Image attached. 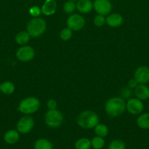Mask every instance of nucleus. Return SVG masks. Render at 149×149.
<instances>
[{"label": "nucleus", "mask_w": 149, "mask_h": 149, "mask_svg": "<svg viewBox=\"0 0 149 149\" xmlns=\"http://www.w3.org/2000/svg\"><path fill=\"white\" fill-rule=\"evenodd\" d=\"M126 109V103L122 97H112L105 103V111L109 116L117 117Z\"/></svg>", "instance_id": "nucleus-1"}, {"label": "nucleus", "mask_w": 149, "mask_h": 149, "mask_svg": "<svg viewBox=\"0 0 149 149\" xmlns=\"http://www.w3.org/2000/svg\"><path fill=\"white\" fill-rule=\"evenodd\" d=\"M99 117L95 112L92 111H84L77 117V123L83 129L94 128L99 124Z\"/></svg>", "instance_id": "nucleus-2"}, {"label": "nucleus", "mask_w": 149, "mask_h": 149, "mask_svg": "<svg viewBox=\"0 0 149 149\" xmlns=\"http://www.w3.org/2000/svg\"><path fill=\"white\" fill-rule=\"evenodd\" d=\"M27 32L32 37L41 36L46 30V23L42 18L39 17L31 19L27 24Z\"/></svg>", "instance_id": "nucleus-3"}, {"label": "nucleus", "mask_w": 149, "mask_h": 149, "mask_svg": "<svg viewBox=\"0 0 149 149\" xmlns=\"http://www.w3.org/2000/svg\"><path fill=\"white\" fill-rule=\"evenodd\" d=\"M40 103L37 97H29L23 99L18 106L19 111L23 114H32L39 109Z\"/></svg>", "instance_id": "nucleus-4"}, {"label": "nucleus", "mask_w": 149, "mask_h": 149, "mask_svg": "<svg viewBox=\"0 0 149 149\" xmlns=\"http://www.w3.org/2000/svg\"><path fill=\"white\" fill-rule=\"evenodd\" d=\"M64 117L63 115L59 111L56 109L48 110L45 114V124L49 127L57 128L59 127L63 123Z\"/></svg>", "instance_id": "nucleus-5"}, {"label": "nucleus", "mask_w": 149, "mask_h": 149, "mask_svg": "<svg viewBox=\"0 0 149 149\" xmlns=\"http://www.w3.org/2000/svg\"><path fill=\"white\" fill-rule=\"evenodd\" d=\"M34 122V119L30 116H24L20 119L17 123V130L21 134H27L33 128Z\"/></svg>", "instance_id": "nucleus-6"}, {"label": "nucleus", "mask_w": 149, "mask_h": 149, "mask_svg": "<svg viewBox=\"0 0 149 149\" xmlns=\"http://www.w3.org/2000/svg\"><path fill=\"white\" fill-rule=\"evenodd\" d=\"M67 25L72 31H79L84 27L85 19L80 15L73 14L67 18Z\"/></svg>", "instance_id": "nucleus-7"}, {"label": "nucleus", "mask_w": 149, "mask_h": 149, "mask_svg": "<svg viewBox=\"0 0 149 149\" xmlns=\"http://www.w3.org/2000/svg\"><path fill=\"white\" fill-rule=\"evenodd\" d=\"M126 109L132 115H138L143 112L144 105L141 100L138 98H129L126 103Z\"/></svg>", "instance_id": "nucleus-8"}, {"label": "nucleus", "mask_w": 149, "mask_h": 149, "mask_svg": "<svg viewBox=\"0 0 149 149\" xmlns=\"http://www.w3.org/2000/svg\"><path fill=\"white\" fill-rule=\"evenodd\" d=\"M35 55L34 49L30 46H23L16 52V57L22 62H28L32 61Z\"/></svg>", "instance_id": "nucleus-9"}, {"label": "nucleus", "mask_w": 149, "mask_h": 149, "mask_svg": "<svg viewBox=\"0 0 149 149\" xmlns=\"http://www.w3.org/2000/svg\"><path fill=\"white\" fill-rule=\"evenodd\" d=\"M93 7L98 14L104 16L109 14L112 10V4L109 0H95Z\"/></svg>", "instance_id": "nucleus-10"}, {"label": "nucleus", "mask_w": 149, "mask_h": 149, "mask_svg": "<svg viewBox=\"0 0 149 149\" xmlns=\"http://www.w3.org/2000/svg\"><path fill=\"white\" fill-rule=\"evenodd\" d=\"M134 79L139 84H145L149 82V68L148 66H140L134 72Z\"/></svg>", "instance_id": "nucleus-11"}, {"label": "nucleus", "mask_w": 149, "mask_h": 149, "mask_svg": "<svg viewBox=\"0 0 149 149\" xmlns=\"http://www.w3.org/2000/svg\"><path fill=\"white\" fill-rule=\"evenodd\" d=\"M56 7L57 4L56 0H45L41 8V12L45 15H52L56 13Z\"/></svg>", "instance_id": "nucleus-12"}, {"label": "nucleus", "mask_w": 149, "mask_h": 149, "mask_svg": "<svg viewBox=\"0 0 149 149\" xmlns=\"http://www.w3.org/2000/svg\"><path fill=\"white\" fill-rule=\"evenodd\" d=\"M134 95L140 100H148L149 98V87L145 84H139L134 88Z\"/></svg>", "instance_id": "nucleus-13"}, {"label": "nucleus", "mask_w": 149, "mask_h": 149, "mask_svg": "<svg viewBox=\"0 0 149 149\" xmlns=\"http://www.w3.org/2000/svg\"><path fill=\"white\" fill-rule=\"evenodd\" d=\"M106 23L110 27H119L123 23V17L118 13H113L107 17L105 19Z\"/></svg>", "instance_id": "nucleus-14"}, {"label": "nucleus", "mask_w": 149, "mask_h": 149, "mask_svg": "<svg viewBox=\"0 0 149 149\" xmlns=\"http://www.w3.org/2000/svg\"><path fill=\"white\" fill-rule=\"evenodd\" d=\"M20 138L19 132L18 130H10L7 131L4 135V141L6 143L13 145L18 141Z\"/></svg>", "instance_id": "nucleus-15"}, {"label": "nucleus", "mask_w": 149, "mask_h": 149, "mask_svg": "<svg viewBox=\"0 0 149 149\" xmlns=\"http://www.w3.org/2000/svg\"><path fill=\"white\" fill-rule=\"evenodd\" d=\"M76 8L81 13H89L93 8V4L91 0H77Z\"/></svg>", "instance_id": "nucleus-16"}, {"label": "nucleus", "mask_w": 149, "mask_h": 149, "mask_svg": "<svg viewBox=\"0 0 149 149\" xmlns=\"http://www.w3.org/2000/svg\"><path fill=\"white\" fill-rule=\"evenodd\" d=\"M137 125L140 129H149V113H144L140 114L137 119Z\"/></svg>", "instance_id": "nucleus-17"}, {"label": "nucleus", "mask_w": 149, "mask_h": 149, "mask_svg": "<svg viewBox=\"0 0 149 149\" xmlns=\"http://www.w3.org/2000/svg\"><path fill=\"white\" fill-rule=\"evenodd\" d=\"M34 149H53V144L45 138H39L35 141Z\"/></svg>", "instance_id": "nucleus-18"}, {"label": "nucleus", "mask_w": 149, "mask_h": 149, "mask_svg": "<svg viewBox=\"0 0 149 149\" xmlns=\"http://www.w3.org/2000/svg\"><path fill=\"white\" fill-rule=\"evenodd\" d=\"M30 35L27 31H20L15 36L16 43L20 45H24L29 42Z\"/></svg>", "instance_id": "nucleus-19"}, {"label": "nucleus", "mask_w": 149, "mask_h": 149, "mask_svg": "<svg viewBox=\"0 0 149 149\" xmlns=\"http://www.w3.org/2000/svg\"><path fill=\"white\" fill-rule=\"evenodd\" d=\"M91 148V140L86 138H80L76 141L75 144H74L75 149H90Z\"/></svg>", "instance_id": "nucleus-20"}, {"label": "nucleus", "mask_w": 149, "mask_h": 149, "mask_svg": "<svg viewBox=\"0 0 149 149\" xmlns=\"http://www.w3.org/2000/svg\"><path fill=\"white\" fill-rule=\"evenodd\" d=\"M0 90L1 93L5 95L13 94L15 91V85L11 81H4L1 84Z\"/></svg>", "instance_id": "nucleus-21"}, {"label": "nucleus", "mask_w": 149, "mask_h": 149, "mask_svg": "<svg viewBox=\"0 0 149 149\" xmlns=\"http://www.w3.org/2000/svg\"><path fill=\"white\" fill-rule=\"evenodd\" d=\"M94 132L96 136L105 138V137H106L108 135L109 130H108V127L105 125H103V124H98L94 127Z\"/></svg>", "instance_id": "nucleus-22"}, {"label": "nucleus", "mask_w": 149, "mask_h": 149, "mask_svg": "<svg viewBox=\"0 0 149 149\" xmlns=\"http://www.w3.org/2000/svg\"><path fill=\"white\" fill-rule=\"evenodd\" d=\"M91 147L93 149H102L105 146V142L104 138L96 136L91 140Z\"/></svg>", "instance_id": "nucleus-23"}, {"label": "nucleus", "mask_w": 149, "mask_h": 149, "mask_svg": "<svg viewBox=\"0 0 149 149\" xmlns=\"http://www.w3.org/2000/svg\"><path fill=\"white\" fill-rule=\"evenodd\" d=\"M108 149H126V144L121 140H113L108 146Z\"/></svg>", "instance_id": "nucleus-24"}, {"label": "nucleus", "mask_w": 149, "mask_h": 149, "mask_svg": "<svg viewBox=\"0 0 149 149\" xmlns=\"http://www.w3.org/2000/svg\"><path fill=\"white\" fill-rule=\"evenodd\" d=\"M76 4L74 1L69 0L66 1L64 4V11L67 14H71L75 10Z\"/></svg>", "instance_id": "nucleus-25"}, {"label": "nucleus", "mask_w": 149, "mask_h": 149, "mask_svg": "<svg viewBox=\"0 0 149 149\" xmlns=\"http://www.w3.org/2000/svg\"><path fill=\"white\" fill-rule=\"evenodd\" d=\"M72 36V31L69 28L62 29L60 32V37L63 41H68Z\"/></svg>", "instance_id": "nucleus-26"}, {"label": "nucleus", "mask_w": 149, "mask_h": 149, "mask_svg": "<svg viewBox=\"0 0 149 149\" xmlns=\"http://www.w3.org/2000/svg\"><path fill=\"white\" fill-rule=\"evenodd\" d=\"M93 23H94V25L96 26H97V27H101V26H102L105 23H106V20H105L104 15L98 14L97 15L95 16L94 19H93Z\"/></svg>", "instance_id": "nucleus-27"}, {"label": "nucleus", "mask_w": 149, "mask_h": 149, "mask_svg": "<svg viewBox=\"0 0 149 149\" xmlns=\"http://www.w3.org/2000/svg\"><path fill=\"white\" fill-rule=\"evenodd\" d=\"M41 13H42L41 9H39V7H37V6H34V7H32L29 9V13L34 17H38Z\"/></svg>", "instance_id": "nucleus-28"}, {"label": "nucleus", "mask_w": 149, "mask_h": 149, "mask_svg": "<svg viewBox=\"0 0 149 149\" xmlns=\"http://www.w3.org/2000/svg\"><path fill=\"white\" fill-rule=\"evenodd\" d=\"M121 95L123 98L129 99L131 95V89L129 88L128 87L123 88L121 91Z\"/></svg>", "instance_id": "nucleus-29"}, {"label": "nucleus", "mask_w": 149, "mask_h": 149, "mask_svg": "<svg viewBox=\"0 0 149 149\" xmlns=\"http://www.w3.org/2000/svg\"><path fill=\"white\" fill-rule=\"evenodd\" d=\"M47 106L49 109V110L56 109L57 107V102L55 100H53V99H50L47 102Z\"/></svg>", "instance_id": "nucleus-30"}, {"label": "nucleus", "mask_w": 149, "mask_h": 149, "mask_svg": "<svg viewBox=\"0 0 149 149\" xmlns=\"http://www.w3.org/2000/svg\"><path fill=\"white\" fill-rule=\"evenodd\" d=\"M138 84L139 83L137 82V80L134 78V79H130L129 81L128 84H127V87L130 89H134L137 85H138Z\"/></svg>", "instance_id": "nucleus-31"}, {"label": "nucleus", "mask_w": 149, "mask_h": 149, "mask_svg": "<svg viewBox=\"0 0 149 149\" xmlns=\"http://www.w3.org/2000/svg\"><path fill=\"white\" fill-rule=\"evenodd\" d=\"M72 1H77V0H72Z\"/></svg>", "instance_id": "nucleus-32"}, {"label": "nucleus", "mask_w": 149, "mask_h": 149, "mask_svg": "<svg viewBox=\"0 0 149 149\" xmlns=\"http://www.w3.org/2000/svg\"><path fill=\"white\" fill-rule=\"evenodd\" d=\"M0 87H1V84H0ZM0 92H1V90H0Z\"/></svg>", "instance_id": "nucleus-33"}, {"label": "nucleus", "mask_w": 149, "mask_h": 149, "mask_svg": "<svg viewBox=\"0 0 149 149\" xmlns=\"http://www.w3.org/2000/svg\"><path fill=\"white\" fill-rule=\"evenodd\" d=\"M148 109H149V105H148Z\"/></svg>", "instance_id": "nucleus-34"}]
</instances>
